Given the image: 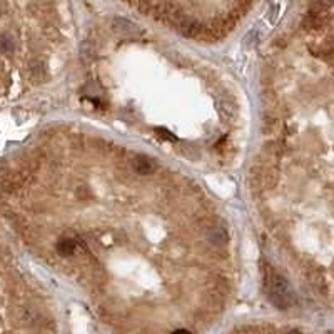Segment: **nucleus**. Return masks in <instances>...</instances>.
<instances>
[{
  "instance_id": "1",
  "label": "nucleus",
  "mask_w": 334,
  "mask_h": 334,
  "mask_svg": "<svg viewBox=\"0 0 334 334\" xmlns=\"http://www.w3.org/2000/svg\"><path fill=\"white\" fill-rule=\"evenodd\" d=\"M7 177L39 259L122 334H196L234 286L228 224L199 184L82 132L43 136Z\"/></svg>"
}]
</instances>
